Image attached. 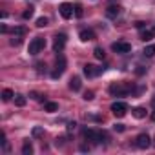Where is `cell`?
I'll list each match as a JSON object with an SVG mask.
<instances>
[{
  "instance_id": "1",
  "label": "cell",
  "mask_w": 155,
  "mask_h": 155,
  "mask_svg": "<svg viewBox=\"0 0 155 155\" xmlns=\"http://www.w3.org/2000/svg\"><path fill=\"white\" fill-rule=\"evenodd\" d=\"M131 90H133V84H130V82H115V84L110 86V93L111 95H117V97H124Z\"/></svg>"
},
{
  "instance_id": "2",
  "label": "cell",
  "mask_w": 155,
  "mask_h": 155,
  "mask_svg": "<svg viewBox=\"0 0 155 155\" xmlns=\"http://www.w3.org/2000/svg\"><path fill=\"white\" fill-rule=\"evenodd\" d=\"M82 135H84L86 140H90V142H93V144H101L102 139H106V133L97 131V130H91V128H84V130H82Z\"/></svg>"
},
{
  "instance_id": "3",
  "label": "cell",
  "mask_w": 155,
  "mask_h": 155,
  "mask_svg": "<svg viewBox=\"0 0 155 155\" xmlns=\"http://www.w3.org/2000/svg\"><path fill=\"white\" fill-rule=\"evenodd\" d=\"M44 48H46V38L35 37V38L29 42V46H28V53H29V55H37V53H40Z\"/></svg>"
},
{
  "instance_id": "4",
  "label": "cell",
  "mask_w": 155,
  "mask_h": 155,
  "mask_svg": "<svg viewBox=\"0 0 155 155\" xmlns=\"http://www.w3.org/2000/svg\"><path fill=\"white\" fill-rule=\"evenodd\" d=\"M66 71V58L60 55L58 58H57V62H55V69H53V73H51V79H60V75Z\"/></svg>"
},
{
  "instance_id": "5",
  "label": "cell",
  "mask_w": 155,
  "mask_h": 155,
  "mask_svg": "<svg viewBox=\"0 0 155 155\" xmlns=\"http://www.w3.org/2000/svg\"><path fill=\"white\" fill-rule=\"evenodd\" d=\"M102 71H104V68H99V66H93V64H86V66H84V75L88 77V79L99 77Z\"/></svg>"
},
{
  "instance_id": "6",
  "label": "cell",
  "mask_w": 155,
  "mask_h": 155,
  "mask_svg": "<svg viewBox=\"0 0 155 155\" xmlns=\"http://www.w3.org/2000/svg\"><path fill=\"white\" fill-rule=\"evenodd\" d=\"M66 42H68V37H66L64 33H58V35H55V42H53V51L60 53V51L64 49Z\"/></svg>"
},
{
  "instance_id": "7",
  "label": "cell",
  "mask_w": 155,
  "mask_h": 155,
  "mask_svg": "<svg viewBox=\"0 0 155 155\" xmlns=\"http://www.w3.org/2000/svg\"><path fill=\"white\" fill-rule=\"evenodd\" d=\"M150 144H151V139H150V135H148V133H140V135L135 139V146H137V148H140V150L150 148Z\"/></svg>"
},
{
  "instance_id": "8",
  "label": "cell",
  "mask_w": 155,
  "mask_h": 155,
  "mask_svg": "<svg viewBox=\"0 0 155 155\" xmlns=\"http://www.w3.org/2000/svg\"><path fill=\"white\" fill-rule=\"evenodd\" d=\"M111 111H113L115 117H124L126 111H128V106H126V102H113L111 104Z\"/></svg>"
},
{
  "instance_id": "9",
  "label": "cell",
  "mask_w": 155,
  "mask_h": 155,
  "mask_svg": "<svg viewBox=\"0 0 155 155\" xmlns=\"http://www.w3.org/2000/svg\"><path fill=\"white\" fill-rule=\"evenodd\" d=\"M73 9H75V8H73L69 2H64V4H60V8H58L62 18H71V17H73Z\"/></svg>"
},
{
  "instance_id": "10",
  "label": "cell",
  "mask_w": 155,
  "mask_h": 155,
  "mask_svg": "<svg viewBox=\"0 0 155 155\" xmlns=\"http://www.w3.org/2000/svg\"><path fill=\"white\" fill-rule=\"evenodd\" d=\"M111 49L115 53H130L131 51V44H128V42H115V44H111Z\"/></svg>"
},
{
  "instance_id": "11",
  "label": "cell",
  "mask_w": 155,
  "mask_h": 155,
  "mask_svg": "<svg viewBox=\"0 0 155 155\" xmlns=\"http://www.w3.org/2000/svg\"><path fill=\"white\" fill-rule=\"evenodd\" d=\"M81 88H82L81 77H71V79H69V90H73V91H81Z\"/></svg>"
},
{
  "instance_id": "12",
  "label": "cell",
  "mask_w": 155,
  "mask_h": 155,
  "mask_svg": "<svg viewBox=\"0 0 155 155\" xmlns=\"http://www.w3.org/2000/svg\"><path fill=\"white\" fill-rule=\"evenodd\" d=\"M79 37H81V40H82V42H90V40H93V38H95V31H93V29H82Z\"/></svg>"
},
{
  "instance_id": "13",
  "label": "cell",
  "mask_w": 155,
  "mask_h": 155,
  "mask_svg": "<svg viewBox=\"0 0 155 155\" xmlns=\"http://www.w3.org/2000/svg\"><path fill=\"white\" fill-rule=\"evenodd\" d=\"M120 15V8L119 6H110L108 9H106V17L108 18H117Z\"/></svg>"
},
{
  "instance_id": "14",
  "label": "cell",
  "mask_w": 155,
  "mask_h": 155,
  "mask_svg": "<svg viewBox=\"0 0 155 155\" xmlns=\"http://www.w3.org/2000/svg\"><path fill=\"white\" fill-rule=\"evenodd\" d=\"M155 37V28H150V29H144L142 33H140V38L144 40V42H148V40H151Z\"/></svg>"
},
{
  "instance_id": "15",
  "label": "cell",
  "mask_w": 155,
  "mask_h": 155,
  "mask_svg": "<svg viewBox=\"0 0 155 155\" xmlns=\"http://www.w3.org/2000/svg\"><path fill=\"white\" fill-rule=\"evenodd\" d=\"M133 117L135 119H144L146 117V108H142V106H137V108H133Z\"/></svg>"
},
{
  "instance_id": "16",
  "label": "cell",
  "mask_w": 155,
  "mask_h": 155,
  "mask_svg": "<svg viewBox=\"0 0 155 155\" xmlns=\"http://www.w3.org/2000/svg\"><path fill=\"white\" fill-rule=\"evenodd\" d=\"M22 155H33V146H31L29 140H26L22 144Z\"/></svg>"
},
{
  "instance_id": "17",
  "label": "cell",
  "mask_w": 155,
  "mask_h": 155,
  "mask_svg": "<svg viewBox=\"0 0 155 155\" xmlns=\"http://www.w3.org/2000/svg\"><path fill=\"white\" fill-rule=\"evenodd\" d=\"M33 13H35V8L29 6V8H26V11L22 13V18H24V20H29V18L33 17Z\"/></svg>"
},
{
  "instance_id": "18",
  "label": "cell",
  "mask_w": 155,
  "mask_h": 155,
  "mask_svg": "<svg viewBox=\"0 0 155 155\" xmlns=\"http://www.w3.org/2000/svg\"><path fill=\"white\" fill-rule=\"evenodd\" d=\"M44 110H46L48 113H53V111H57V110H58V104H57V102H46Z\"/></svg>"
},
{
  "instance_id": "19",
  "label": "cell",
  "mask_w": 155,
  "mask_h": 155,
  "mask_svg": "<svg viewBox=\"0 0 155 155\" xmlns=\"http://www.w3.org/2000/svg\"><path fill=\"white\" fill-rule=\"evenodd\" d=\"M93 55H95V58H99V60L106 58V53H104L102 48H95V49H93Z\"/></svg>"
},
{
  "instance_id": "20",
  "label": "cell",
  "mask_w": 155,
  "mask_h": 155,
  "mask_svg": "<svg viewBox=\"0 0 155 155\" xmlns=\"http://www.w3.org/2000/svg\"><path fill=\"white\" fill-rule=\"evenodd\" d=\"M13 97H15V95H13L11 90H4V91H2V101H4V102H9Z\"/></svg>"
},
{
  "instance_id": "21",
  "label": "cell",
  "mask_w": 155,
  "mask_h": 155,
  "mask_svg": "<svg viewBox=\"0 0 155 155\" xmlns=\"http://www.w3.org/2000/svg\"><path fill=\"white\" fill-rule=\"evenodd\" d=\"M26 102H28V101H26V97H24V95H15V104H17L18 108L26 106Z\"/></svg>"
},
{
  "instance_id": "22",
  "label": "cell",
  "mask_w": 155,
  "mask_h": 155,
  "mask_svg": "<svg viewBox=\"0 0 155 155\" xmlns=\"http://www.w3.org/2000/svg\"><path fill=\"white\" fill-rule=\"evenodd\" d=\"M142 53H144L146 57H153V55H155V44H150V46H146Z\"/></svg>"
},
{
  "instance_id": "23",
  "label": "cell",
  "mask_w": 155,
  "mask_h": 155,
  "mask_svg": "<svg viewBox=\"0 0 155 155\" xmlns=\"http://www.w3.org/2000/svg\"><path fill=\"white\" fill-rule=\"evenodd\" d=\"M82 15H84V9H82V6H81V4H75V17H77V18H81Z\"/></svg>"
},
{
  "instance_id": "24",
  "label": "cell",
  "mask_w": 155,
  "mask_h": 155,
  "mask_svg": "<svg viewBox=\"0 0 155 155\" xmlns=\"http://www.w3.org/2000/svg\"><path fill=\"white\" fill-rule=\"evenodd\" d=\"M24 33H26V28H24V26H18V28L13 29V35H15V37H22Z\"/></svg>"
},
{
  "instance_id": "25",
  "label": "cell",
  "mask_w": 155,
  "mask_h": 155,
  "mask_svg": "<svg viewBox=\"0 0 155 155\" xmlns=\"http://www.w3.org/2000/svg\"><path fill=\"white\" fill-rule=\"evenodd\" d=\"M46 26H48V18L46 17H40L37 20V28H46Z\"/></svg>"
},
{
  "instance_id": "26",
  "label": "cell",
  "mask_w": 155,
  "mask_h": 155,
  "mask_svg": "<svg viewBox=\"0 0 155 155\" xmlns=\"http://www.w3.org/2000/svg\"><path fill=\"white\" fill-rule=\"evenodd\" d=\"M93 97H95V93H93V91H91V90H90V91H86V93H84V101H93Z\"/></svg>"
},
{
  "instance_id": "27",
  "label": "cell",
  "mask_w": 155,
  "mask_h": 155,
  "mask_svg": "<svg viewBox=\"0 0 155 155\" xmlns=\"http://www.w3.org/2000/svg\"><path fill=\"white\" fill-rule=\"evenodd\" d=\"M20 44H22V38H20V37L11 38V46H20Z\"/></svg>"
},
{
  "instance_id": "28",
  "label": "cell",
  "mask_w": 155,
  "mask_h": 155,
  "mask_svg": "<svg viewBox=\"0 0 155 155\" xmlns=\"http://www.w3.org/2000/svg\"><path fill=\"white\" fill-rule=\"evenodd\" d=\"M113 130H115V131H119V133H122L126 128H124V124H113Z\"/></svg>"
},
{
  "instance_id": "29",
  "label": "cell",
  "mask_w": 155,
  "mask_h": 155,
  "mask_svg": "<svg viewBox=\"0 0 155 155\" xmlns=\"http://www.w3.org/2000/svg\"><path fill=\"white\" fill-rule=\"evenodd\" d=\"M44 133V130L42 128H33V137H40Z\"/></svg>"
},
{
  "instance_id": "30",
  "label": "cell",
  "mask_w": 155,
  "mask_h": 155,
  "mask_svg": "<svg viewBox=\"0 0 155 155\" xmlns=\"http://www.w3.org/2000/svg\"><path fill=\"white\" fill-rule=\"evenodd\" d=\"M35 66H37V71H38V73H42V68H46V66H44L42 62H37Z\"/></svg>"
},
{
  "instance_id": "31",
  "label": "cell",
  "mask_w": 155,
  "mask_h": 155,
  "mask_svg": "<svg viewBox=\"0 0 155 155\" xmlns=\"http://www.w3.org/2000/svg\"><path fill=\"white\" fill-rule=\"evenodd\" d=\"M144 26H146V24H144L142 20H139V22H135V28H139V29H142Z\"/></svg>"
},
{
  "instance_id": "32",
  "label": "cell",
  "mask_w": 155,
  "mask_h": 155,
  "mask_svg": "<svg viewBox=\"0 0 155 155\" xmlns=\"http://www.w3.org/2000/svg\"><path fill=\"white\" fill-rule=\"evenodd\" d=\"M75 126H77V122L73 120V122H68V130L71 131V130H75Z\"/></svg>"
},
{
  "instance_id": "33",
  "label": "cell",
  "mask_w": 155,
  "mask_h": 155,
  "mask_svg": "<svg viewBox=\"0 0 155 155\" xmlns=\"http://www.w3.org/2000/svg\"><path fill=\"white\" fill-rule=\"evenodd\" d=\"M144 73V68L142 66H139V69H137V75H142Z\"/></svg>"
},
{
  "instance_id": "34",
  "label": "cell",
  "mask_w": 155,
  "mask_h": 155,
  "mask_svg": "<svg viewBox=\"0 0 155 155\" xmlns=\"http://www.w3.org/2000/svg\"><path fill=\"white\" fill-rule=\"evenodd\" d=\"M0 31H2V33H8L9 29H8V26H2V28H0Z\"/></svg>"
},
{
  "instance_id": "35",
  "label": "cell",
  "mask_w": 155,
  "mask_h": 155,
  "mask_svg": "<svg viewBox=\"0 0 155 155\" xmlns=\"http://www.w3.org/2000/svg\"><path fill=\"white\" fill-rule=\"evenodd\" d=\"M151 119H153V120H155V111H153V113H151Z\"/></svg>"
}]
</instances>
